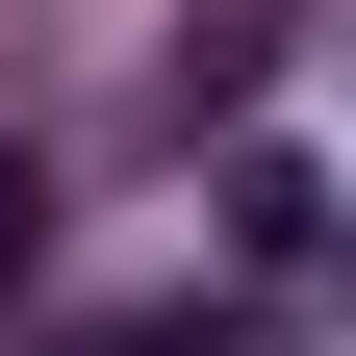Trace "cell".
<instances>
[{
	"label": "cell",
	"mask_w": 356,
	"mask_h": 356,
	"mask_svg": "<svg viewBox=\"0 0 356 356\" xmlns=\"http://www.w3.org/2000/svg\"><path fill=\"white\" fill-rule=\"evenodd\" d=\"M51 280V153H26V127H0V305Z\"/></svg>",
	"instance_id": "7a4b0ae2"
},
{
	"label": "cell",
	"mask_w": 356,
	"mask_h": 356,
	"mask_svg": "<svg viewBox=\"0 0 356 356\" xmlns=\"http://www.w3.org/2000/svg\"><path fill=\"white\" fill-rule=\"evenodd\" d=\"M280 26H305V0H178V51H153V102H178V127H229L254 76H280Z\"/></svg>",
	"instance_id": "6da1fadb"
}]
</instances>
